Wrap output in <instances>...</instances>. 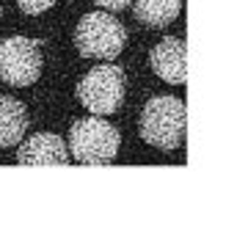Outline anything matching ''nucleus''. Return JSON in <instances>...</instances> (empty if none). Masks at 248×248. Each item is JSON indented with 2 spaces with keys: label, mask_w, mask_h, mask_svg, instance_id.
<instances>
[{
  "label": "nucleus",
  "mask_w": 248,
  "mask_h": 248,
  "mask_svg": "<svg viewBox=\"0 0 248 248\" xmlns=\"http://www.w3.org/2000/svg\"><path fill=\"white\" fill-rule=\"evenodd\" d=\"M94 3L105 11H124V9H130L135 0H94Z\"/></svg>",
  "instance_id": "nucleus-11"
},
{
  "label": "nucleus",
  "mask_w": 248,
  "mask_h": 248,
  "mask_svg": "<svg viewBox=\"0 0 248 248\" xmlns=\"http://www.w3.org/2000/svg\"><path fill=\"white\" fill-rule=\"evenodd\" d=\"M127 97V75L119 63H102L83 75L78 83L80 105L94 116H110L122 108Z\"/></svg>",
  "instance_id": "nucleus-4"
},
{
  "label": "nucleus",
  "mask_w": 248,
  "mask_h": 248,
  "mask_svg": "<svg viewBox=\"0 0 248 248\" xmlns=\"http://www.w3.org/2000/svg\"><path fill=\"white\" fill-rule=\"evenodd\" d=\"M149 63L155 75L163 78L171 86H185L187 83V45L185 39H174L166 36L160 39L157 45L152 47L149 53Z\"/></svg>",
  "instance_id": "nucleus-6"
},
{
  "label": "nucleus",
  "mask_w": 248,
  "mask_h": 248,
  "mask_svg": "<svg viewBox=\"0 0 248 248\" xmlns=\"http://www.w3.org/2000/svg\"><path fill=\"white\" fill-rule=\"evenodd\" d=\"M138 133L149 146L174 152L185 143L187 135V108L179 97H152L141 110Z\"/></svg>",
  "instance_id": "nucleus-1"
},
{
  "label": "nucleus",
  "mask_w": 248,
  "mask_h": 248,
  "mask_svg": "<svg viewBox=\"0 0 248 248\" xmlns=\"http://www.w3.org/2000/svg\"><path fill=\"white\" fill-rule=\"evenodd\" d=\"M45 55L42 42L28 36H11L0 42V80L14 89H28L42 78Z\"/></svg>",
  "instance_id": "nucleus-5"
},
{
  "label": "nucleus",
  "mask_w": 248,
  "mask_h": 248,
  "mask_svg": "<svg viewBox=\"0 0 248 248\" xmlns=\"http://www.w3.org/2000/svg\"><path fill=\"white\" fill-rule=\"evenodd\" d=\"M122 135L110 122L99 116L78 119L69 130V155L80 166H108L119 155Z\"/></svg>",
  "instance_id": "nucleus-2"
},
{
  "label": "nucleus",
  "mask_w": 248,
  "mask_h": 248,
  "mask_svg": "<svg viewBox=\"0 0 248 248\" xmlns=\"http://www.w3.org/2000/svg\"><path fill=\"white\" fill-rule=\"evenodd\" d=\"M0 14H3V11H0Z\"/></svg>",
  "instance_id": "nucleus-12"
},
{
  "label": "nucleus",
  "mask_w": 248,
  "mask_h": 248,
  "mask_svg": "<svg viewBox=\"0 0 248 248\" xmlns=\"http://www.w3.org/2000/svg\"><path fill=\"white\" fill-rule=\"evenodd\" d=\"M28 130V110L19 99L0 94V149H11Z\"/></svg>",
  "instance_id": "nucleus-8"
},
{
  "label": "nucleus",
  "mask_w": 248,
  "mask_h": 248,
  "mask_svg": "<svg viewBox=\"0 0 248 248\" xmlns=\"http://www.w3.org/2000/svg\"><path fill=\"white\" fill-rule=\"evenodd\" d=\"M19 6V11L22 14H28V17H39V14H45V11H50L58 3V0H14Z\"/></svg>",
  "instance_id": "nucleus-10"
},
{
  "label": "nucleus",
  "mask_w": 248,
  "mask_h": 248,
  "mask_svg": "<svg viewBox=\"0 0 248 248\" xmlns=\"http://www.w3.org/2000/svg\"><path fill=\"white\" fill-rule=\"evenodd\" d=\"M17 163L19 166H66L69 143H63V138L55 133H36L28 141H19Z\"/></svg>",
  "instance_id": "nucleus-7"
},
{
  "label": "nucleus",
  "mask_w": 248,
  "mask_h": 248,
  "mask_svg": "<svg viewBox=\"0 0 248 248\" xmlns=\"http://www.w3.org/2000/svg\"><path fill=\"white\" fill-rule=\"evenodd\" d=\"M127 45V28L108 11H91L75 28V47L83 58L113 61Z\"/></svg>",
  "instance_id": "nucleus-3"
},
{
  "label": "nucleus",
  "mask_w": 248,
  "mask_h": 248,
  "mask_svg": "<svg viewBox=\"0 0 248 248\" xmlns=\"http://www.w3.org/2000/svg\"><path fill=\"white\" fill-rule=\"evenodd\" d=\"M182 0H135L133 14L146 28H166L179 17Z\"/></svg>",
  "instance_id": "nucleus-9"
}]
</instances>
